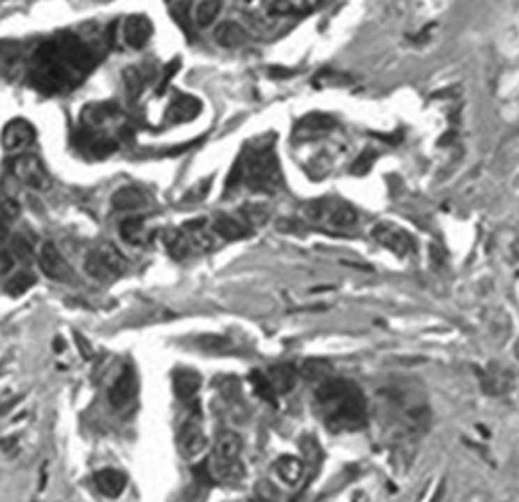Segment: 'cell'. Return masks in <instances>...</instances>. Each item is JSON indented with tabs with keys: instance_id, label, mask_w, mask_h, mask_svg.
Instances as JSON below:
<instances>
[{
	"instance_id": "obj_1",
	"label": "cell",
	"mask_w": 519,
	"mask_h": 502,
	"mask_svg": "<svg viewBox=\"0 0 519 502\" xmlns=\"http://www.w3.org/2000/svg\"><path fill=\"white\" fill-rule=\"evenodd\" d=\"M32 82L39 90L60 92L77 86L94 66L92 52L77 37L62 35L45 43L34 54Z\"/></svg>"
},
{
	"instance_id": "obj_2",
	"label": "cell",
	"mask_w": 519,
	"mask_h": 502,
	"mask_svg": "<svg viewBox=\"0 0 519 502\" xmlns=\"http://www.w3.org/2000/svg\"><path fill=\"white\" fill-rule=\"evenodd\" d=\"M315 400L319 413L329 429L355 432L366 425V417H368L366 395L355 383L346 379L325 381L317 389Z\"/></svg>"
},
{
	"instance_id": "obj_3",
	"label": "cell",
	"mask_w": 519,
	"mask_h": 502,
	"mask_svg": "<svg viewBox=\"0 0 519 502\" xmlns=\"http://www.w3.org/2000/svg\"><path fill=\"white\" fill-rule=\"evenodd\" d=\"M239 184L263 195H271L283 186L278 156L263 139L244 148V152L233 162V169L227 176V190H233Z\"/></svg>"
},
{
	"instance_id": "obj_4",
	"label": "cell",
	"mask_w": 519,
	"mask_h": 502,
	"mask_svg": "<svg viewBox=\"0 0 519 502\" xmlns=\"http://www.w3.org/2000/svg\"><path fill=\"white\" fill-rule=\"evenodd\" d=\"M306 218L327 231H353L357 227V212L340 199H317L303 208Z\"/></svg>"
},
{
	"instance_id": "obj_5",
	"label": "cell",
	"mask_w": 519,
	"mask_h": 502,
	"mask_svg": "<svg viewBox=\"0 0 519 502\" xmlns=\"http://www.w3.org/2000/svg\"><path fill=\"white\" fill-rule=\"evenodd\" d=\"M84 270L90 278L107 284V282L118 280L124 274V261L112 246H103V248L92 250L86 257Z\"/></svg>"
},
{
	"instance_id": "obj_6",
	"label": "cell",
	"mask_w": 519,
	"mask_h": 502,
	"mask_svg": "<svg viewBox=\"0 0 519 502\" xmlns=\"http://www.w3.org/2000/svg\"><path fill=\"white\" fill-rule=\"evenodd\" d=\"M11 174L26 186L34 188V190H47L52 186L50 174L45 169L43 160L37 154H20L9 162Z\"/></svg>"
},
{
	"instance_id": "obj_7",
	"label": "cell",
	"mask_w": 519,
	"mask_h": 502,
	"mask_svg": "<svg viewBox=\"0 0 519 502\" xmlns=\"http://www.w3.org/2000/svg\"><path fill=\"white\" fill-rule=\"evenodd\" d=\"M239 453H241V439L235 432L218 434L214 455H216V464H218V473L223 475L225 481L241 477V466L237 462Z\"/></svg>"
},
{
	"instance_id": "obj_8",
	"label": "cell",
	"mask_w": 519,
	"mask_h": 502,
	"mask_svg": "<svg viewBox=\"0 0 519 502\" xmlns=\"http://www.w3.org/2000/svg\"><path fill=\"white\" fill-rule=\"evenodd\" d=\"M178 447H180V453L184 457H188V459L199 457L203 453V449L207 447V439H205V432H203V423H201L199 413L190 415L182 423L180 434H178Z\"/></svg>"
},
{
	"instance_id": "obj_9",
	"label": "cell",
	"mask_w": 519,
	"mask_h": 502,
	"mask_svg": "<svg viewBox=\"0 0 519 502\" xmlns=\"http://www.w3.org/2000/svg\"><path fill=\"white\" fill-rule=\"evenodd\" d=\"M39 267L41 272L54 280V282H73V270L71 265L66 263V259L60 254V250L47 242L41 246V252H39Z\"/></svg>"
},
{
	"instance_id": "obj_10",
	"label": "cell",
	"mask_w": 519,
	"mask_h": 502,
	"mask_svg": "<svg viewBox=\"0 0 519 502\" xmlns=\"http://www.w3.org/2000/svg\"><path fill=\"white\" fill-rule=\"evenodd\" d=\"M34 142H37V130H34V126L28 120H24V118L11 120L5 126V130H3V146L9 152L26 150Z\"/></svg>"
},
{
	"instance_id": "obj_11",
	"label": "cell",
	"mask_w": 519,
	"mask_h": 502,
	"mask_svg": "<svg viewBox=\"0 0 519 502\" xmlns=\"http://www.w3.org/2000/svg\"><path fill=\"white\" fill-rule=\"evenodd\" d=\"M372 236H374V240L378 244H383L385 248H389L398 257H404L414 248V242H412V238L408 236V233L402 231V229H396L391 225H376L374 231H372Z\"/></svg>"
},
{
	"instance_id": "obj_12",
	"label": "cell",
	"mask_w": 519,
	"mask_h": 502,
	"mask_svg": "<svg viewBox=\"0 0 519 502\" xmlns=\"http://www.w3.org/2000/svg\"><path fill=\"white\" fill-rule=\"evenodd\" d=\"M152 30H154V26H152L150 17H146V15H130V17L124 20L122 35H124V41H126L128 47L142 50L150 41Z\"/></svg>"
},
{
	"instance_id": "obj_13",
	"label": "cell",
	"mask_w": 519,
	"mask_h": 502,
	"mask_svg": "<svg viewBox=\"0 0 519 502\" xmlns=\"http://www.w3.org/2000/svg\"><path fill=\"white\" fill-rule=\"evenodd\" d=\"M112 206L120 212H140L150 206V197L142 186H122L112 195Z\"/></svg>"
},
{
	"instance_id": "obj_14",
	"label": "cell",
	"mask_w": 519,
	"mask_h": 502,
	"mask_svg": "<svg viewBox=\"0 0 519 502\" xmlns=\"http://www.w3.org/2000/svg\"><path fill=\"white\" fill-rule=\"evenodd\" d=\"M333 126H336V120L327 114H308L295 126V139L303 142V139L321 137L325 132H329Z\"/></svg>"
},
{
	"instance_id": "obj_15",
	"label": "cell",
	"mask_w": 519,
	"mask_h": 502,
	"mask_svg": "<svg viewBox=\"0 0 519 502\" xmlns=\"http://www.w3.org/2000/svg\"><path fill=\"white\" fill-rule=\"evenodd\" d=\"M137 393V379H135V372L130 370V367H124L122 374L116 379V383L112 385L110 389V404L120 411L124 406H128L133 397Z\"/></svg>"
},
{
	"instance_id": "obj_16",
	"label": "cell",
	"mask_w": 519,
	"mask_h": 502,
	"mask_svg": "<svg viewBox=\"0 0 519 502\" xmlns=\"http://www.w3.org/2000/svg\"><path fill=\"white\" fill-rule=\"evenodd\" d=\"M77 148L92 158H105L116 152V142L96 135L92 128H86L77 135Z\"/></svg>"
},
{
	"instance_id": "obj_17",
	"label": "cell",
	"mask_w": 519,
	"mask_h": 502,
	"mask_svg": "<svg viewBox=\"0 0 519 502\" xmlns=\"http://www.w3.org/2000/svg\"><path fill=\"white\" fill-rule=\"evenodd\" d=\"M201 109H203V105L197 96L180 94L171 100V105L167 109V120L169 122H190L201 114Z\"/></svg>"
},
{
	"instance_id": "obj_18",
	"label": "cell",
	"mask_w": 519,
	"mask_h": 502,
	"mask_svg": "<svg viewBox=\"0 0 519 502\" xmlns=\"http://www.w3.org/2000/svg\"><path fill=\"white\" fill-rule=\"evenodd\" d=\"M271 389L276 391V395H287L297 381V367L291 363H278V365H271L269 370L265 372Z\"/></svg>"
},
{
	"instance_id": "obj_19",
	"label": "cell",
	"mask_w": 519,
	"mask_h": 502,
	"mask_svg": "<svg viewBox=\"0 0 519 502\" xmlns=\"http://www.w3.org/2000/svg\"><path fill=\"white\" fill-rule=\"evenodd\" d=\"M212 231L216 233V236H220V238H225L229 242H237V240H244V238L250 236V229L244 222H239L237 218H231L227 214L214 216Z\"/></svg>"
},
{
	"instance_id": "obj_20",
	"label": "cell",
	"mask_w": 519,
	"mask_h": 502,
	"mask_svg": "<svg viewBox=\"0 0 519 502\" xmlns=\"http://www.w3.org/2000/svg\"><path fill=\"white\" fill-rule=\"evenodd\" d=\"M201 389V374L193 370H178L173 374V391L182 402H190Z\"/></svg>"
},
{
	"instance_id": "obj_21",
	"label": "cell",
	"mask_w": 519,
	"mask_h": 502,
	"mask_svg": "<svg viewBox=\"0 0 519 502\" xmlns=\"http://www.w3.org/2000/svg\"><path fill=\"white\" fill-rule=\"evenodd\" d=\"M94 483L105 496L118 498L126 487V477L120 471H114V468H105V471H98L94 475Z\"/></svg>"
},
{
	"instance_id": "obj_22",
	"label": "cell",
	"mask_w": 519,
	"mask_h": 502,
	"mask_svg": "<svg viewBox=\"0 0 519 502\" xmlns=\"http://www.w3.org/2000/svg\"><path fill=\"white\" fill-rule=\"evenodd\" d=\"M20 218V204L15 199L7 197L0 201V248H3L9 240V231L13 222Z\"/></svg>"
},
{
	"instance_id": "obj_23",
	"label": "cell",
	"mask_w": 519,
	"mask_h": 502,
	"mask_svg": "<svg viewBox=\"0 0 519 502\" xmlns=\"http://www.w3.org/2000/svg\"><path fill=\"white\" fill-rule=\"evenodd\" d=\"M214 39L223 47H239V45L246 43V30L241 28L237 22H225L216 28Z\"/></svg>"
},
{
	"instance_id": "obj_24",
	"label": "cell",
	"mask_w": 519,
	"mask_h": 502,
	"mask_svg": "<svg viewBox=\"0 0 519 502\" xmlns=\"http://www.w3.org/2000/svg\"><path fill=\"white\" fill-rule=\"evenodd\" d=\"M116 112H118V107L114 103H94V105H88L82 112V124H84V128H92L94 130L98 124H103L105 120L114 118Z\"/></svg>"
},
{
	"instance_id": "obj_25",
	"label": "cell",
	"mask_w": 519,
	"mask_h": 502,
	"mask_svg": "<svg viewBox=\"0 0 519 502\" xmlns=\"http://www.w3.org/2000/svg\"><path fill=\"white\" fill-rule=\"evenodd\" d=\"M163 242H165V246H167V250H169V254L173 259H180L182 261L190 252V238L186 236L184 231H176V229L165 231Z\"/></svg>"
},
{
	"instance_id": "obj_26",
	"label": "cell",
	"mask_w": 519,
	"mask_h": 502,
	"mask_svg": "<svg viewBox=\"0 0 519 502\" xmlns=\"http://www.w3.org/2000/svg\"><path fill=\"white\" fill-rule=\"evenodd\" d=\"M276 473L280 475V479L289 485H297L303 477V464L301 459L293 457V455H283L278 462H276Z\"/></svg>"
},
{
	"instance_id": "obj_27",
	"label": "cell",
	"mask_w": 519,
	"mask_h": 502,
	"mask_svg": "<svg viewBox=\"0 0 519 502\" xmlns=\"http://www.w3.org/2000/svg\"><path fill=\"white\" fill-rule=\"evenodd\" d=\"M171 17H173V22H176L182 28L186 39L193 41V20H195V15H193V0H176V3H173V7H171Z\"/></svg>"
},
{
	"instance_id": "obj_28",
	"label": "cell",
	"mask_w": 519,
	"mask_h": 502,
	"mask_svg": "<svg viewBox=\"0 0 519 502\" xmlns=\"http://www.w3.org/2000/svg\"><path fill=\"white\" fill-rule=\"evenodd\" d=\"M120 236L124 242L133 244V246H140L146 242V225L144 218H137V216H128L120 222Z\"/></svg>"
},
{
	"instance_id": "obj_29",
	"label": "cell",
	"mask_w": 519,
	"mask_h": 502,
	"mask_svg": "<svg viewBox=\"0 0 519 502\" xmlns=\"http://www.w3.org/2000/svg\"><path fill=\"white\" fill-rule=\"evenodd\" d=\"M122 79H124V90H126L130 100H137L142 96L144 88H146V77L137 66H128V69H124Z\"/></svg>"
},
{
	"instance_id": "obj_30",
	"label": "cell",
	"mask_w": 519,
	"mask_h": 502,
	"mask_svg": "<svg viewBox=\"0 0 519 502\" xmlns=\"http://www.w3.org/2000/svg\"><path fill=\"white\" fill-rule=\"evenodd\" d=\"M223 7V0H201L197 9L193 11L197 26H212V22L218 17Z\"/></svg>"
},
{
	"instance_id": "obj_31",
	"label": "cell",
	"mask_w": 519,
	"mask_h": 502,
	"mask_svg": "<svg viewBox=\"0 0 519 502\" xmlns=\"http://www.w3.org/2000/svg\"><path fill=\"white\" fill-rule=\"evenodd\" d=\"M333 370V365L325 359H308L303 361L301 365V374L308 379V381H321L325 379L329 372Z\"/></svg>"
},
{
	"instance_id": "obj_32",
	"label": "cell",
	"mask_w": 519,
	"mask_h": 502,
	"mask_svg": "<svg viewBox=\"0 0 519 502\" xmlns=\"http://www.w3.org/2000/svg\"><path fill=\"white\" fill-rule=\"evenodd\" d=\"M34 282H37L34 274H30V272H17L15 276H11V278L7 280V293L13 295V297H20V295H24L30 287H34Z\"/></svg>"
},
{
	"instance_id": "obj_33",
	"label": "cell",
	"mask_w": 519,
	"mask_h": 502,
	"mask_svg": "<svg viewBox=\"0 0 519 502\" xmlns=\"http://www.w3.org/2000/svg\"><path fill=\"white\" fill-rule=\"evenodd\" d=\"M197 347L210 353H225L231 349V340L223 336H201L197 338Z\"/></svg>"
},
{
	"instance_id": "obj_34",
	"label": "cell",
	"mask_w": 519,
	"mask_h": 502,
	"mask_svg": "<svg viewBox=\"0 0 519 502\" xmlns=\"http://www.w3.org/2000/svg\"><path fill=\"white\" fill-rule=\"evenodd\" d=\"M11 250L15 252L17 259L22 261H30L32 254H34V246H32V240L28 236H24V233H17V236L13 238L11 242Z\"/></svg>"
},
{
	"instance_id": "obj_35",
	"label": "cell",
	"mask_w": 519,
	"mask_h": 502,
	"mask_svg": "<svg viewBox=\"0 0 519 502\" xmlns=\"http://www.w3.org/2000/svg\"><path fill=\"white\" fill-rule=\"evenodd\" d=\"M250 381H253L257 393H259L263 400H267L269 404H276V391L271 389V385H269V381H267V376H265L263 372H253Z\"/></svg>"
},
{
	"instance_id": "obj_36",
	"label": "cell",
	"mask_w": 519,
	"mask_h": 502,
	"mask_svg": "<svg viewBox=\"0 0 519 502\" xmlns=\"http://www.w3.org/2000/svg\"><path fill=\"white\" fill-rule=\"evenodd\" d=\"M269 15H287L293 11V0H263Z\"/></svg>"
},
{
	"instance_id": "obj_37",
	"label": "cell",
	"mask_w": 519,
	"mask_h": 502,
	"mask_svg": "<svg viewBox=\"0 0 519 502\" xmlns=\"http://www.w3.org/2000/svg\"><path fill=\"white\" fill-rule=\"evenodd\" d=\"M180 71V60L176 58V60H171L165 69H163V75H160V82H158V88H156V92L158 94H163L165 90H167V86L171 84V79H173V75H176Z\"/></svg>"
},
{
	"instance_id": "obj_38",
	"label": "cell",
	"mask_w": 519,
	"mask_h": 502,
	"mask_svg": "<svg viewBox=\"0 0 519 502\" xmlns=\"http://www.w3.org/2000/svg\"><path fill=\"white\" fill-rule=\"evenodd\" d=\"M374 158H376V152H363L355 162H353V174L355 176H361V174H368L370 172V167H372V162H374Z\"/></svg>"
},
{
	"instance_id": "obj_39",
	"label": "cell",
	"mask_w": 519,
	"mask_h": 502,
	"mask_svg": "<svg viewBox=\"0 0 519 502\" xmlns=\"http://www.w3.org/2000/svg\"><path fill=\"white\" fill-rule=\"evenodd\" d=\"M295 71L293 69H283V66H273V69H269V77L273 79H285V77H291Z\"/></svg>"
},
{
	"instance_id": "obj_40",
	"label": "cell",
	"mask_w": 519,
	"mask_h": 502,
	"mask_svg": "<svg viewBox=\"0 0 519 502\" xmlns=\"http://www.w3.org/2000/svg\"><path fill=\"white\" fill-rule=\"evenodd\" d=\"M325 3H327V0H301V11H317Z\"/></svg>"
},
{
	"instance_id": "obj_41",
	"label": "cell",
	"mask_w": 519,
	"mask_h": 502,
	"mask_svg": "<svg viewBox=\"0 0 519 502\" xmlns=\"http://www.w3.org/2000/svg\"><path fill=\"white\" fill-rule=\"evenodd\" d=\"M75 340L80 342V349H82V353H84V359H90V357H92V349L88 347V342L84 340L82 333H77V331H75Z\"/></svg>"
},
{
	"instance_id": "obj_42",
	"label": "cell",
	"mask_w": 519,
	"mask_h": 502,
	"mask_svg": "<svg viewBox=\"0 0 519 502\" xmlns=\"http://www.w3.org/2000/svg\"><path fill=\"white\" fill-rule=\"evenodd\" d=\"M278 229H283V231H287L289 227H287L285 222H278ZM291 229H293V231H301V222H297V225L293 222V227H291Z\"/></svg>"
}]
</instances>
